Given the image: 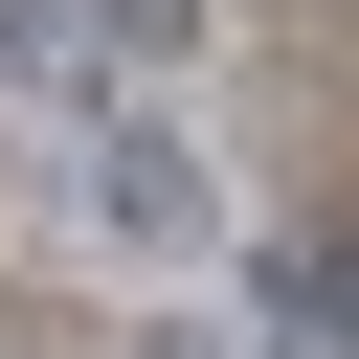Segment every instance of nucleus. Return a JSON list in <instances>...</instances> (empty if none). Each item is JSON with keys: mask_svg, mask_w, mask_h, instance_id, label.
I'll list each match as a JSON object with an SVG mask.
<instances>
[{"mask_svg": "<svg viewBox=\"0 0 359 359\" xmlns=\"http://www.w3.org/2000/svg\"><path fill=\"white\" fill-rule=\"evenodd\" d=\"M90 247H135V269H202L224 247V180H202L180 112H90Z\"/></svg>", "mask_w": 359, "mask_h": 359, "instance_id": "nucleus-1", "label": "nucleus"}, {"mask_svg": "<svg viewBox=\"0 0 359 359\" xmlns=\"http://www.w3.org/2000/svg\"><path fill=\"white\" fill-rule=\"evenodd\" d=\"M269 314H314V337L359 359V247H292V269H269Z\"/></svg>", "mask_w": 359, "mask_h": 359, "instance_id": "nucleus-3", "label": "nucleus"}, {"mask_svg": "<svg viewBox=\"0 0 359 359\" xmlns=\"http://www.w3.org/2000/svg\"><path fill=\"white\" fill-rule=\"evenodd\" d=\"M67 22H90V45H135V67H180V45H202V0H67Z\"/></svg>", "mask_w": 359, "mask_h": 359, "instance_id": "nucleus-4", "label": "nucleus"}, {"mask_svg": "<svg viewBox=\"0 0 359 359\" xmlns=\"http://www.w3.org/2000/svg\"><path fill=\"white\" fill-rule=\"evenodd\" d=\"M0 90H90V22L67 0H0Z\"/></svg>", "mask_w": 359, "mask_h": 359, "instance_id": "nucleus-2", "label": "nucleus"}]
</instances>
